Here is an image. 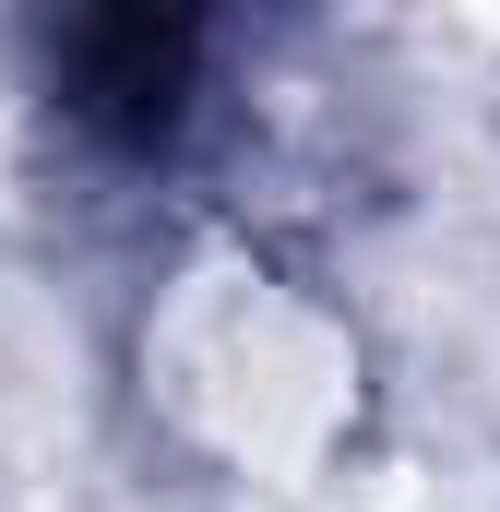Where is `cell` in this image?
<instances>
[{
	"label": "cell",
	"mask_w": 500,
	"mask_h": 512,
	"mask_svg": "<svg viewBox=\"0 0 500 512\" xmlns=\"http://www.w3.org/2000/svg\"><path fill=\"white\" fill-rule=\"evenodd\" d=\"M203 24L215 0H48V84L96 143H167L203 72Z\"/></svg>",
	"instance_id": "obj_1"
}]
</instances>
